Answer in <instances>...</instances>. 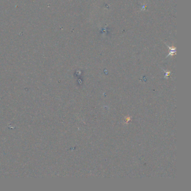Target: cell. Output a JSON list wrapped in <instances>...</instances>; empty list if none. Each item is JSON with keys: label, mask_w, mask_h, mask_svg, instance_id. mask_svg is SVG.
<instances>
[{"label": "cell", "mask_w": 191, "mask_h": 191, "mask_svg": "<svg viewBox=\"0 0 191 191\" xmlns=\"http://www.w3.org/2000/svg\"><path fill=\"white\" fill-rule=\"evenodd\" d=\"M130 121V117L127 118V121Z\"/></svg>", "instance_id": "cell-1"}]
</instances>
